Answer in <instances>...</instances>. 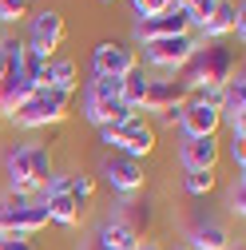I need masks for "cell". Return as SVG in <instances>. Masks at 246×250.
I'll return each mask as SVG.
<instances>
[{"label": "cell", "mask_w": 246, "mask_h": 250, "mask_svg": "<svg viewBox=\"0 0 246 250\" xmlns=\"http://www.w3.org/2000/svg\"><path fill=\"white\" fill-rule=\"evenodd\" d=\"M234 76V52L223 40H210L191 52V60L183 64V83L187 87H223Z\"/></svg>", "instance_id": "obj_1"}, {"label": "cell", "mask_w": 246, "mask_h": 250, "mask_svg": "<svg viewBox=\"0 0 246 250\" xmlns=\"http://www.w3.org/2000/svg\"><path fill=\"white\" fill-rule=\"evenodd\" d=\"M72 100L76 91H64V87H36L24 104H16L8 111L12 123L20 127H48V123H60L68 111H72Z\"/></svg>", "instance_id": "obj_2"}, {"label": "cell", "mask_w": 246, "mask_h": 250, "mask_svg": "<svg viewBox=\"0 0 246 250\" xmlns=\"http://www.w3.org/2000/svg\"><path fill=\"white\" fill-rule=\"evenodd\" d=\"M100 143H107L119 155H131V159H147V155L155 151V127H151L143 115H131L123 123H103Z\"/></svg>", "instance_id": "obj_3"}, {"label": "cell", "mask_w": 246, "mask_h": 250, "mask_svg": "<svg viewBox=\"0 0 246 250\" xmlns=\"http://www.w3.org/2000/svg\"><path fill=\"white\" fill-rule=\"evenodd\" d=\"M48 227V207L40 199L8 195L0 199V234H36Z\"/></svg>", "instance_id": "obj_4"}, {"label": "cell", "mask_w": 246, "mask_h": 250, "mask_svg": "<svg viewBox=\"0 0 246 250\" xmlns=\"http://www.w3.org/2000/svg\"><path fill=\"white\" fill-rule=\"evenodd\" d=\"M100 175L107 179V187H111V191H119V195H135V191H143V183H147L143 159H131V155H119V151L103 159Z\"/></svg>", "instance_id": "obj_5"}, {"label": "cell", "mask_w": 246, "mask_h": 250, "mask_svg": "<svg viewBox=\"0 0 246 250\" xmlns=\"http://www.w3.org/2000/svg\"><path fill=\"white\" fill-rule=\"evenodd\" d=\"M131 68H139V56H135V48L119 44V40H103L96 52H91V76H115V80H123Z\"/></svg>", "instance_id": "obj_6"}, {"label": "cell", "mask_w": 246, "mask_h": 250, "mask_svg": "<svg viewBox=\"0 0 246 250\" xmlns=\"http://www.w3.org/2000/svg\"><path fill=\"white\" fill-rule=\"evenodd\" d=\"M195 48H199V40L191 32L187 36H167V40H147L143 44V60L155 64V68H183Z\"/></svg>", "instance_id": "obj_7"}, {"label": "cell", "mask_w": 246, "mask_h": 250, "mask_svg": "<svg viewBox=\"0 0 246 250\" xmlns=\"http://www.w3.org/2000/svg\"><path fill=\"white\" fill-rule=\"evenodd\" d=\"M195 28V20H191V12L187 8H167V12H155V16H147V20H139V28H135V36L147 44V40H167V36H187Z\"/></svg>", "instance_id": "obj_8"}, {"label": "cell", "mask_w": 246, "mask_h": 250, "mask_svg": "<svg viewBox=\"0 0 246 250\" xmlns=\"http://www.w3.org/2000/svg\"><path fill=\"white\" fill-rule=\"evenodd\" d=\"M64 32H68V28H64V16H60L56 8H44V12L32 16V32H28L24 44L32 48V52H40V56L52 60V52L64 44Z\"/></svg>", "instance_id": "obj_9"}, {"label": "cell", "mask_w": 246, "mask_h": 250, "mask_svg": "<svg viewBox=\"0 0 246 250\" xmlns=\"http://www.w3.org/2000/svg\"><path fill=\"white\" fill-rule=\"evenodd\" d=\"M179 127H183V135H187V139L219 135V127H223V111L210 107V104H195V100H187V104L179 107Z\"/></svg>", "instance_id": "obj_10"}, {"label": "cell", "mask_w": 246, "mask_h": 250, "mask_svg": "<svg viewBox=\"0 0 246 250\" xmlns=\"http://www.w3.org/2000/svg\"><path fill=\"white\" fill-rule=\"evenodd\" d=\"M206 40H223L230 32H238V40L246 36V20H242V4H234V0H219L214 4V12L199 24Z\"/></svg>", "instance_id": "obj_11"}, {"label": "cell", "mask_w": 246, "mask_h": 250, "mask_svg": "<svg viewBox=\"0 0 246 250\" xmlns=\"http://www.w3.org/2000/svg\"><path fill=\"white\" fill-rule=\"evenodd\" d=\"M219 135H199V139H183L179 147V163L187 167V171H214L219 167Z\"/></svg>", "instance_id": "obj_12"}, {"label": "cell", "mask_w": 246, "mask_h": 250, "mask_svg": "<svg viewBox=\"0 0 246 250\" xmlns=\"http://www.w3.org/2000/svg\"><path fill=\"white\" fill-rule=\"evenodd\" d=\"M187 96H191V87L183 83V80H151L143 107H147V111H167V107L187 104Z\"/></svg>", "instance_id": "obj_13"}, {"label": "cell", "mask_w": 246, "mask_h": 250, "mask_svg": "<svg viewBox=\"0 0 246 250\" xmlns=\"http://www.w3.org/2000/svg\"><path fill=\"white\" fill-rule=\"evenodd\" d=\"M139 242H143L139 230L131 223H123V218H111V223H103L96 230V246L100 250H135Z\"/></svg>", "instance_id": "obj_14"}, {"label": "cell", "mask_w": 246, "mask_h": 250, "mask_svg": "<svg viewBox=\"0 0 246 250\" xmlns=\"http://www.w3.org/2000/svg\"><path fill=\"white\" fill-rule=\"evenodd\" d=\"M191 250H226L230 246V230L223 223H214V218H203V223L191 227Z\"/></svg>", "instance_id": "obj_15"}, {"label": "cell", "mask_w": 246, "mask_h": 250, "mask_svg": "<svg viewBox=\"0 0 246 250\" xmlns=\"http://www.w3.org/2000/svg\"><path fill=\"white\" fill-rule=\"evenodd\" d=\"M44 207H48V223H60V227H80V207L72 203L68 191H44Z\"/></svg>", "instance_id": "obj_16"}, {"label": "cell", "mask_w": 246, "mask_h": 250, "mask_svg": "<svg viewBox=\"0 0 246 250\" xmlns=\"http://www.w3.org/2000/svg\"><path fill=\"white\" fill-rule=\"evenodd\" d=\"M147 83H151V76H147L143 68H131L127 76H123V104H127L131 111L143 107V100H147Z\"/></svg>", "instance_id": "obj_17"}, {"label": "cell", "mask_w": 246, "mask_h": 250, "mask_svg": "<svg viewBox=\"0 0 246 250\" xmlns=\"http://www.w3.org/2000/svg\"><path fill=\"white\" fill-rule=\"evenodd\" d=\"M111 100H123V80H115V76H91L87 104H111Z\"/></svg>", "instance_id": "obj_18"}, {"label": "cell", "mask_w": 246, "mask_h": 250, "mask_svg": "<svg viewBox=\"0 0 246 250\" xmlns=\"http://www.w3.org/2000/svg\"><path fill=\"white\" fill-rule=\"evenodd\" d=\"M68 195H72V203L83 210V207L91 203V195H96V175H87V171H72V175H68Z\"/></svg>", "instance_id": "obj_19"}, {"label": "cell", "mask_w": 246, "mask_h": 250, "mask_svg": "<svg viewBox=\"0 0 246 250\" xmlns=\"http://www.w3.org/2000/svg\"><path fill=\"white\" fill-rule=\"evenodd\" d=\"M48 179H52V151L44 143H32V183L44 191Z\"/></svg>", "instance_id": "obj_20"}, {"label": "cell", "mask_w": 246, "mask_h": 250, "mask_svg": "<svg viewBox=\"0 0 246 250\" xmlns=\"http://www.w3.org/2000/svg\"><path fill=\"white\" fill-rule=\"evenodd\" d=\"M80 68L72 64V60H52V87H64V91H76V80Z\"/></svg>", "instance_id": "obj_21"}, {"label": "cell", "mask_w": 246, "mask_h": 250, "mask_svg": "<svg viewBox=\"0 0 246 250\" xmlns=\"http://www.w3.org/2000/svg\"><path fill=\"white\" fill-rule=\"evenodd\" d=\"M214 183H219V179H214V171H187V179H183L187 195H199V199L214 191Z\"/></svg>", "instance_id": "obj_22"}, {"label": "cell", "mask_w": 246, "mask_h": 250, "mask_svg": "<svg viewBox=\"0 0 246 250\" xmlns=\"http://www.w3.org/2000/svg\"><path fill=\"white\" fill-rule=\"evenodd\" d=\"M28 4L32 0H0V24H12L20 16H28Z\"/></svg>", "instance_id": "obj_23"}, {"label": "cell", "mask_w": 246, "mask_h": 250, "mask_svg": "<svg viewBox=\"0 0 246 250\" xmlns=\"http://www.w3.org/2000/svg\"><path fill=\"white\" fill-rule=\"evenodd\" d=\"M131 8H135L139 20H147V16H155V12H167L171 0H131Z\"/></svg>", "instance_id": "obj_24"}, {"label": "cell", "mask_w": 246, "mask_h": 250, "mask_svg": "<svg viewBox=\"0 0 246 250\" xmlns=\"http://www.w3.org/2000/svg\"><path fill=\"white\" fill-rule=\"evenodd\" d=\"M230 210H234L238 218L246 214V175H238L234 187H230Z\"/></svg>", "instance_id": "obj_25"}, {"label": "cell", "mask_w": 246, "mask_h": 250, "mask_svg": "<svg viewBox=\"0 0 246 250\" xmlns=\"http://www.w3.org/2000/svg\"><path fill=\"white\" fill-rule=\"evenodd\" d=\"M0 250H36L28 234H0Z\"/></svg>", "instance_id": "obj_26"}, {"label": "cell", "mask_w": 246, "mask_h": 250, "mask_svg": "<svg viewBox=\"0 0 246 250\" xmlns=\"http://www.w3.org/2000/svg\"><path fill=\"white\" fill-rule=\"evenodd\" d=\"M242 143H246V139H234V143H230V159L238 163V175L246 171V147H242Z\"/></svg>", "instance_id": "obj_27"}, {"label": "cell", "mask_w": 246, "mask_h": 250, "mask_svg": "<svg viewBox=\"0 0 246 250\" xmlns=\"http://www.w3.org/2000/svg\"><path fill=\"white\" fill-rule=\"evenodd\" d=\"M179 107H183V104H179ZM179 107H167V111H163V123H179Z\"/></svg>", "instance_id": "obj_28"}, {"label": "cell", "mask_w": 246, "mask_h": 250, "mask_svg": "<svg viewBox=\"0 0 246 250\" xmlns=\"http://www.w3.org/2000/svg\"><path fill=\"white\" fill-rule=\"evenodd\" d=\"M135 250H163V246H159V242H151V238H143V242H139Z\"/></svg>", "instance_id": "obj_29"}, {"label": "cell", "mask_w": 246, "mask_h": 250, "mask_svg": "<svg viewBox=\"0 0 246 250\" xmlns=\"http://www.w3.org/2000/svg\"><path fill=\"white\" fill-rule=\"evenodd\" d=\"M0 80H4V48H0Z\"/></svg>", "instance_id": "obj_30"}, {"label": "cell", "mask_w": 246, "mask_h": 250, "mask_svg": "<svg viewBox=\"0 0 246 250\" xmlns=\"http://www.w3.org/2000/svg\"><path fill=\"white\" fill-rule=\"evenodd\" d=\"M226 250H246V246H242V242H230V246H226Z\"/></svg>", "instance_id": "obj_31"}, {"label": "cell", "mask_w": 246, "mask_h": 250, "mask_svg": "<svg viewBox=\"0 0 246 250\" xmlns=\"http://www.w3.org/2000/svg\"><path fill=\"white\" fill-rule=\"evenodd\" d=\"M0 119H4V100H0Z\"/></svg>", "instance_id": "obj_32"}, {"label": "cell", "mask_w": 246, "mask_h": 250, "mask_svg": "<svg viewBox=\"0 0 246 250\" xmlns=\"http://www.w3.org/2000/svg\"><path fill=\"white\" fill-rule=\"evenodd\" d=\"M175 250H191V246H187V242H183V246H175Z\"/></svg>", "instance_id": "obj_33"}, {"label": "cell", "mask_w": 246, "mask_h": 250, "mask_svg": "<svg viewBox=\"0 0 246 250\" xmlns=\"http://www.w3.org/2000/svg\"><path fill=\"white\" fill-rule=\"evenodd\" d=\"M103 4H115V0H103Z\"/></svg>", "instance_id": "obj_34"}]
</instances>
